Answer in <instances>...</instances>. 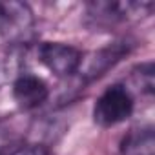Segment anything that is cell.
<instances>
[{"instance_id": "obj_1", "label": "cell", "mask_w": 155, "mask_h": 155, "mask_svg": "<svg viewBox=\"0 0 155 155\" xmlns=\"http://www.w3.org/2000/svg\"><path fill=\"white\" fill-rule=\"evenodd\" d=\"M135 108L133 93L124 84L108 86L93 106V120L101 128H111L131 117Z\"/></svg>"}, {"instance_id": "obj_2", "label": "cell", "mask_w": 155, "mask_h": 155, "mask_svg": "<svg viewBox=\"0 0 155 155\" xmlns=\"http://www.w3.org/2000/svg\"><path fill=\"white\" fill-rule=\"evenodd\" d=\"M82 51L71 44L64 42H44L38 48V60L55 77H71L81 69Z\"/></svg>"}, {"instance_id": "obj_3", "label": "cell", "mask_w": 155, "mask_h": 155, "mask_svg": "<svg viewBox=\"0 0 155 155\" xmlns=\"http://www.w3.org/2000/svg\"><path fill=\"white\" fill-rule=\"evenodd\" d=\"M33 28V11L24 2H0V35L22 38Z\"/></svg>"}, {"instance_id": "obj_4", "label": "cell", "mask_w": 155, "mask_h": 155, "mask_svg": "<svg viewBox=\"0 0 155 155\" xmlns=\"http://www.w3.org/2000/svg\"><path fill=\"white\" fill-rule=\"evenodd\" d=\"M49 97V88L44 79L33 73H24L13 82V99L22 110H35Z\"/></svg>"}, {"instance_id": "obj_5", "label": "cell", "mask_w": 155, "mask_h": 155, "mask_svg": "<svg viewBox=\"0 0 155 155\" xmlns=\"http://www.w3.org/2000/svg\"><path fill=\"white\" fill-rule=\"evenodd\" d=\"M151 9H153L151 2H97L90 6V15L97 18V22L113 24L144 13L148 15Z\"/></svg>"}, {"instance_id": "obj_6", "label": "cell", "mask_w": 155, "mask_h": 155, "mask_svg": "<svg viewBox=\"0 0 155 155\" xmlns=\"http://www.w3.org/2000/svg\"><path fill=\"white\" fill-rule=\"evenodd\" d=\"M128 53H130V44H126V42H115L108 48L95 51L91 55V58L86 60V64H81V68L84 66L82 77H86L88 81L99 79V77H102L110 68H113Z\"/></svg>"}, {"instance_id": "obj_7", "label": "cell", "mask_w": 155, "mask_h": 155, "mask_svg": "<svg viewBox=\"0 0 155 155\" xmlns=\"http://www.w3.org/2000/svg\"><path fill=\"white\" fill-rule=\"evenodd\" d=\"M120 155H155V135L151 126L131 130L120 144Z\"/></svg>"}, {"instance_id": "obj_8", "label": "cell", "mask_w": 155, "mask_h": 155, "mask_svg": "<svg viewBox=\"0 0 155 155\" xmlns=\"http://www.w3.org/2000/svg\"><path fill=\"white\" fill-rule=\"evenodd\" d=\"M131 79L135 81V86L140 90V93L151 95L153 93V62H142L137 66L131 73Z\"/></svg>"}, {"instance_id": "obj_9", "label": "cell", "mask_w": 155, "mask_h": 155, "mask_svg": "<svg viewBox=\"0 0 155 155\" xmlns=\"http://www.w3.org/2000/svg\"><path fill=\"white\" fill-rule=\"evenodd\" d=\"M11 155H48V150L42 146H20Z\"/></svg>"}]
</instances>
